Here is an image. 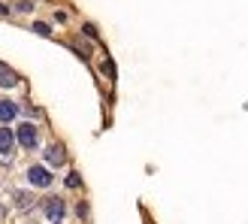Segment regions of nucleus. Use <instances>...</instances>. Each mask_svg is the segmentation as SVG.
Listing matches in <instances>:
<instances>
[{
	"label": "nucleus",
	"mask_w": 248,
	"mask_h": 224,
	"mask_svg": "<svg viewBox=\"0 0 248 224\" xmlns=\"http://www.w3.org/2000/svg\"><path fill=\"white\" fill-rule=\"evenodd\" d=\"M16 140H18V145H21V148H36V143H40V133H36V124L24 121L21 128L16 130Z\"/></svg>",
	"instance_id": "f257e3e1"
},
{
	"label": "nucleus",
	"mask_w": 248,
	"mask_h": 224,
	"mask_svg": "<svg viewBox=\"0 0 248 224\" xmlns=\"http://www.w3.org/2000/svg\"><path fill=\"white\" fill-rule=\"evenodd\" d=\"M43 212L52 218V221H61V218H64V212H67V206H64L61 197H48V200L43 203Z\"/></svg>",
	"instance_id": "f03ea898"
},
{
	"label": "nucleus",
	"mask_w": 248,
	"mask_h": 224,
	"mask_svg": "<svg viewBox=\"0 0 248 224\" xmlns=\"http://www.w3.org/2000/svg\"><path fill=\"white\" fill-rule=\"evenodd\" d=\"M28 182L36 185V188H48V185H52V173L46 167H31L28 170Z\"/></svg>",
	"instance_id": "7ed1b4c3"
},
{
	"label": "nucleus",
	"mask_w": 248,
	"mask_h": 224,
	"mask_svg": "<svg viewBox=\"0 0 248 224\" xmlns=\"http://www.w3.org/2000/svg\"><path fill=\"white\" fill-rule=\"evenodd\" d=\"M12 203L18 206V212H31L33 209V194L31 191H12Z\"/></svg>",
	"instance_id": "20e7f679"
},
{
	"label": "nucleus",
	"mask_w": 248,
	"mask_h": 224,
	"mask_svg": "<svg viewBox=\"0 0 248 224\" xmlns=\"http://www.w3.org/2000/svg\"><path fill=\"white\" fill-rule=\"evenodd\" d=\"M46 160H48V167H64L67 152H64L61 145H48V148H46Z\"/></svg>",
	"instance_id": "39448f33"
},
{
	"label": "nucleus",
	"mask_w": 248,
	"mask_h": 224,
	"mask_svg": "<svg viewBox=\"0 0 248 224\" xmlns=\"http://www.w3.org/2000/svg\"><path fill=\"white\" fill-rule=\"evenodd\" d=\"M18 115V103L16 100H0V121L9 124V121H16Z\"/></svg>",
	"instance_id": "423d86ee"
},
{
	"label": "nucleus",
	"mask_w": 248,
	"mask_h": 224,
	"mask_svg": "<svg viewBox=\"0 0 248 224\" xmlns=\"http://www.w3.org/2000/svg\"><path fill=\"white\" fill-rule=\"evenodd\" d=\"M12 145H16V133L9 128H0V155H9Z\"/></svg>",
	"instance_id": "0eeeda50"
},
{
	"label": "nucleus",
	"mask_w": 248,
	"mask_h": 224,
	"mask_svg": "<svg viewBox=\"0 0 248 224\" xmlns=\"http://www.w3.org/2000/svg\"><path fill=\"white\" fill-rule=\"evenodd\" d=\"M16 85H18V76L9 67L0 64V88H16Z\"/></svg>",
	"instance_id": "6e6552de"
},
{
	"label": "nucleus",
	"mask_w": 248,
	"mask_h": 224,
	"mask_svg": "<svg viewBox=\"0 0 248 224\" xmlns=\"http://www.w3.org/2000/svg\"><path fill=\"white\" fill-rule=\"evenodd\" d=\"M33 31H36V33H43V36H48V33H52V28H48L46 21H36V24H33Z\"/></svg>",
	"instance_id": "1a4fd4ad"
},
{
	"label": "nucleus",
	"mask_w": 248,
	"mask_h": 224,
	"mask_svg": "<svg viewBox=\"0 0 248 224\" xmlns=\"http://www.w3.org/2000/svg\"><path fill=\"white\" fill-rule=\"evenodd\" d=\"M67 185H70V188H79V185H82L79 173H70V176H67Z\"/></svg>",
	"instance_id": "9d476101"
},
{
	"label": "nucleus",
	"mask_w": 248,
	"mask_h": 224,
	"mask_svg": "<svg viewBox=\"0 0 248 224\" xmlns=\"http://www.w3.org/2000/svg\"><path fill=\"white\" fill-rule=\"evenodd\" d=\"M76 215H79V218H88V203H79V206H76Z\"/></svg>",
	"instance_id": "9b49d317"
},
{
	"label": "nucleus",
	"mask_w": 248,
	"mask_h": 224,
	"mask_svg": "<svg viewBox=\"0 0 248 224\" xmlns=\"http://www.w3.org/2000/svg\"><path fill=\"white\" fill-rule=\"evenodd\" d=\"M103 73H106V76H115V67H112V61H103Z\"/></svg>",
	"instance_id": "f8f14e48"
},
{
	"label": "nucleus",
	"mask_w": 248,
	"mask_h": 224,
	"mask_svg": "<svg viewBox=\"0 0 248 224\" xmlns=\"http://www.w3.org/2000/svg\"><path fill=\"white\" fill-rule=\"evenodd\" d=\"M3 215H6V206H3V203H0V221H3Z\"/></svg>",
	"instance_id": "ddd939ff"
},
{
	"label": "nucleus",
	"mask_w": 248,
	"mask_h": 224,
	"mask_svg": "<svg viewBox=\"0 0 248 224\" xmlns=\"http://www.w3.org/2000/svg\"><path fill=\"white\" fill-rule=\"evenodd\" d=\"M52 224H58V221H52Z\"/></svg>",
	"instance_id": "4468645a"
}]
</instances>
